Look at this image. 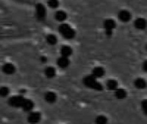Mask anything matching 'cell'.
<instances>
[{
    "mask_svg": "<svg viewBox=\"0 0 147 124\" xmlns=\"http://www.w3.org/2000/svg\"><path fill=\"white\" fill-rule=\"evenodd\" d=\"M146 49H147V45H146Z\"/></svg>",
    "mask_w": 147,
    "mask_h": 124,
    "instance_id": "27",
    "label": "cell"
},
{
    "mask_svg": "<svg viewBox=\"0 0 147 124\" xmlns=\"http://www.w3.org/2000/svg\"><path fill=\"white\" fill-rule=\"evenodd\" d=\"M118 87V83L116 80H114V79H111V80H109L108 82V88L109 90H116Z\"/></svg>",
    "mask_w": 147,
    "mask_h": 124,
    "instance_id": "19",
    "label": "cell"
},
{
    "mask_svg": "<svg viewBox=\"0 0 147 124\" xmlns=\"http://www.w3.org/2000/svg\"><path fill=\"white\" fill-rule=\"evenodd\" d=\"M24 99L25 98H22V96H15L9 99V104L12 107L19 108V107H22V104Z\"/></svg>",
    "mask_w": 147,
    "mask_h": 124,
    "instance_id": "3",
    "label": "cell"
},
{
    "mask_svg": "<svg viewBox=\"0 0 147 124\" xmlns=\"http://www.w3.org/2000/svg\"><path fill=\"white\" fill-rule=\"evenodd\" d=\"M47 4L50 8L55 9L59 6V1L58 0H48L47 1Z\"/></svg>",
    "mask_w": 147,
    "mask_h": 124,
    "instance_id": "22",
    "label": "cell"
},
{
    "mask_svg": "<svg viewBox=\"0 0 147 124\" xmlns=\"http://www.w3.org/2000/svg\"><path fill=\"white\" fill-rule=\"evenodd\" d=\"M56 98H57V96L54 92H52V91H49V92H47L45 94V100L47 102V103H50V104H53L56 101Z\"/></svg>",
    "mask_w": 147,
    "mask_h": 124,
    "instance_id": "12",
    "label": "cell"
},
{
    "mask_svg": "<svg viewBox=\"0 0 147 124\" xmlns=\"http://www.w3.org/2000/svg\"><path fill=\"white\" fill-rule=\"evenodd\" d=\"M21 108L25 111H30L34 108V103L29 99H24Z\"/></svg>",
    "mask_w": 147,
    "mask_h": 124,
    "instance_id": "8",
    "label": "cell"
},
{
    "mask_svg": "<svg viewBox=\"0 0 147 124\" xmlns=\"http://www.w3.org/2000/svg\"><path fill=\"white\" fill-rule=\"evenodd\" d=\"M59 33L65 37V39H72L75 36V31L72 28H71L70 25L68 24H61L59 28Z\"/></svg>",
    "mask_w": 147,
    "mask_h": 124,
    "instance_id": "2",
    "label": "cell"
},
{
    "mask_svg": "<svg viewBox=\"0 0 147 124\" xmlns=\"http://www.w3.org/2000/svg\"><path fill=\"white\" fill-rule=\"evenodd\" d=\"M2 70L3 72V73L5 74H8V75H10V74H13L16 71V68H15V66L13 64H10V63H6L2 67Z\"/></svg>",
    "mask_w": 147,
    "mask_h": 124,
    "instance_id": "5",
    "label": "cell"
},
{
    "mask_svg": "<svg viewBox=\"0 0 147 124\" xmlns=\"http://www.w3.org/2000/svg\"><path fill=\"white\" fill-rule=\"evenodd\" d=\"M35 9H36V16L38 18V20L42 21L45 19L46 17V8L42 3H37L35 6Z\"/></svg>",
    "mask_w": 147,
    "mask_h": 124,
    "instance_id": "4",
    "label": "cell"
},
{
    "mask_svg": "<svg viewBox=\"0 0 147 124\" xmlns=\"http://www.w3.org/2000/svg\"><path fill=\"white\" fill-rule=\"evenodd\" d=\"M118 17L119 19L123 22H128L130 19H131V14L129 11L127 10H121L119 12V15H118Z\"/></svg>",
    "mask_w": 147,
    "mask_h": 124,
    "instance_id": "6",
    "label": "cell"
},
{
    "mask_svg": "<svg viewBox=\"0 0 147 124\" xmlns=\"http://www.w3.org/2000/svg\"><path fill=\"white\" fill-rule=\"evenodd\" d=\"M134 85H135L136 88L140 89V90L145 89L146 87V80L143 79H140H140H137L134 81Z\"/></svg>",
    "mask_w": 147,
    "mask_h": 124,
    "instance_id": "14",
    "label": "cell"
},
{
    "mask_svg": "<svg viewBox=\"0 0 147 124\" xmlns=\"http://www.w3.org/2000/svg\"><path fill=\"white\" fill-rule=\"evenodd\" d=\"M28 122L32 123H35L40 122V114L38 112H31L28 116Z\"/></svg>",
    "mask_w": 147,
    "mask_h": 124,
    "instance_id": "10",
    "label": "cell"
},
{
    "mask_svg": "<svg viewBox=\"0 0 147 124\" xmlns=\"http://www.w3.org/2000/svg\"><path fill=\"white\" fill-rule=\"evenodd\" d=\"M40 60H41L42 63H46L47 62V58L46 57H41L40 58Z\"/></svg>",
    "mask_w": 147,
    "mask_h": 124,
    "instance_id": "26",
    "label": "cell"
},
{
    "mask_svg": "<svg viewBox=\"0 0 147 124\" xmlns=\"http://www.w3.org/2000/svg\"><path fill=\"white\" fill-rule=\"evenodd\" d=\"M143 69H144L145 72H146L147 73V60H146V61L144 62V64H143Z\"/></svg>",
    "mask_w": 147,
    "mask_h": 124,
    "instance_id": "25",
    "label": "cell"
},
{
    "mask_svg": "<svg viewBox=\"0 0 147 124\" xmlns=\"http://www.w3.org/2000/svg\"><path fill=\"white\" fill-rule=\"evenodd\" d=\"M146 21L144 18H138L134 22V26L138 29H144V28H146Z\"/></svg>",
    "mask_w": 147,
    "mask_h": 124,
    "instance_id": "9",
    "label": "cell"
},
{
    "mask_svg": "<svg viewBox=\"0 0 147 124\" xmlns=\"http://www.w3.org/2000/svg\"><path fill=\"white\" fill-rule=\"evenodd\" d=\"M84 84L89 87V88H91V89H94V90H96V91H102V86L100 83L97 82L96 80V78L94 77L93 75H90V76H86L84 79Z\"/></svg>",
    "mask_w": 147,
    "mask_h": 124,
    "instance_id": "1",
    "label": "cell"
},
{
    "mask_svg": "<svg viewBox=\"0 0 147 124\" xmlns=\"http://www.w3.org/2000/svg\"><path fill=\"white\" fill-rule=\"evenodd\" d=\"M60 54H61L62 56L69 57V56L72 54V50H71V48L69 46H63V47H61Z\"/></svg>",
    "mask_w": 147,
    "mask_h": 124,
    "instance_id": "13",
    "label": "cell"
},
{
    "mask_svg": "<svg viewBox=\"0 0 147 124\" xmlns=\"http://www.w3.org/2000/svg\"><path fill=\"white\" fill-rule=\"evenodd\" d=\"M9 90L8 87H5V86L0 87V97L4 98L9 95Z\"/></svg>",
    "mask_w": 147,
    "mask_h": 124,
    "instance_id": "21",
    "label": "cell"
},
{
    "mask_svg": "<svg viewBox=\"0 0 147 124\" xmlns=\"http://www.w3.org/2000/svg\"><path fill=\"white\" fill-rule=\"evenodd\" d=\"M96 123L99 124L105 123H107V118H106L105 117H103V116H99V117H96Z\"/></svg>",
    "mask_w": 147,
    "mask_h": 124,
    "instance_id": "23",
    "label": "cell"
},
{
    "mask_svg": "<svg viewBox=\"0 0 147 124\" xmlns=\"http://www.w3.org/2000/svg\"><path fill=\"white\" fill-rule=\"evenodd\" d=\"M92 75L96 78H102L104 75V69L102 67H100V66L96 67L93 70Z\"/></svg>",
    "mask_w": 147,
    "mask_h": 124,
    "instance_id": "15",
    "label": "cell"
},
{
    "mask_svg": "<svg viewBox=\"0 0 147 124\" xmlns=\"http://www.w3.org/2000/svg\"><path fill=\"white\" fill-rule=\"evenodd\" d=\"M57 64L59 67L61 68H66L69 64H70V60H68V57H65V56H61L60 58H59V60H57Z\"/></svg>",
    "mask_w": 147,
    "mask_h": 124,
    "instance_id": "7",
    "label": "cell"
},
{
    "mask_svg": "<svg viewBox=\"0 0 147 124\" xmlns=\"http://www.w3.org/2000/svg\"><path fill=\"white\" fill-rule=\"evenodd\" d=\"M103 26H104V28H105L106 30H113L115 28L116 24H115V22L114 20H112V19H107V20L104 21Z\"/></svg>",
    "mask_w": 147,
    "mask_h": 124,
    "instance_id": "11",
    "label": "cell"
},
{
    "mask_svg": "<svg viewBox=\"0 0 147 124\" xmlns=\"http://www.w3.org/2000/svg\"><path fill=\"white\" fill-rule=\"evenodd\" d=\"M115 97L118 99H124L127 97V92L123 89H118L115 91Z\"/></svg>",
    "mask_w": 147,
    "mask_h": 124,
    "instance_id": "18",
    "label": "cell"
},
{
    "mask_svg": "<svg viewBox=\"0 0 147 124\" xmlns=\"http://www.w3.org/2000/svg\"><path fill=\"white\" fill-rule=\"evenodd\" d=\"M55 74H56V72H55V69L53 67L49 66V67H47L45 69V75L47 78H49V79L53 78L55 76Z\"/></svg>",
    "mask_w": 147,
    "mask_h": 124,
    "instance_id": "17",
    "label": "cell"
},
{
    "mask_svg": "<svg viewBox=\"0 0 147 124\" xmlns=\"http://www.w3.org/2000/svg\"><path fill=\"white\" fill-rule=\"evenodd\" d=\"M141 106H142L143 111L145 112V114L147 116V99L142 101V103H141Z\"/></svg>",
    "mask_w": 147,
    "mask_h": 124,
    "instance_id": "24",
    "label": "cell"
},
{
    "mask_svg": "<svg viewBox=\"0 0 147 124\" xmlns=\"http://www.w3.org/2000/svg\"><path fill=\"white\" fill-rule=\"evenodd\" d=\"M47 41L50 45H54L57 43V37L53 35H49L47 36Z\"/></svg>",
    "mask_w": 147,
    "mask_h": 124,
    "instance_id": "20",
    "label": "cell"
},
{
    "mask_svg": "<svg viewBox=\"0 0 147 124\" xmlns=\"http://www.w3.org/2000/svg\"><path fill=\"white\" fill-rule=\"evenodd\" d=\"M66 17H67V15H66V13H65V11H63V10H59V11H57L56 14H55V18H56V20L59 21V22H63V21H65V20L66 19Z\"/></svg>",
    "mask_w": 147,
    "mask_h": 124,
    "instance_id": "16",
    "label": "cell"
}]
</instances>
